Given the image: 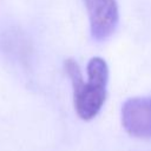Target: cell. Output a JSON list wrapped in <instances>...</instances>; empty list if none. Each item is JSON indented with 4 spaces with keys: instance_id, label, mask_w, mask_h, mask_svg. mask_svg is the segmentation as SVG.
Masks as SVG:
<instances>
[{
    "instance_id": "1",
    "label": "cell",
    "mask_w": 151,
    "mask_h": 151,
    "mask_svg": "<svg viewBox=\"0 0 151 151\" xmlns=\"http://www.w3.org/2000/svg\"><path fill=\"white\" fill-rule=\"evenodd\" d=\"M65 71L71 79L74 96V107L84 120L94 118L106 100V84L109 67L100 57H93L87 64V81L83 79L81 71L73 59L65 61Z\"/></svg>"
},
{
    "instance_id": "2",
    "label": "cell",
    "mask_w": 151,
    "mask_h": 151,
    "mask_svg": "<svg viewBox=\"0 0 151 151\" xmlns=\"http://www.w3.org/2000/svg\"><path fill=\"white\" fill-rule=\"evenodd\" d=\"M90 20L91 35L97 41L109 39L116 31L119 21L116 0H84Z\"/></svg>"
},
{
    "instance_id": "3",
    "label": "cell",
    "mask_w": 151,
    "mask_h": 151,
    "mask_svg": "<svg viewBox=\"0 0 151 151\" xmlns=\"http://www.w3.org/2000/svg\"><path fill=\"white\" fill-rule=\"evenodd\" d=\"M122 123L131 136L151 138V98L127 99L122 107Z\"/></svg>"
}]
</instances>
